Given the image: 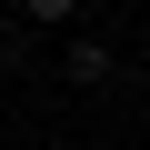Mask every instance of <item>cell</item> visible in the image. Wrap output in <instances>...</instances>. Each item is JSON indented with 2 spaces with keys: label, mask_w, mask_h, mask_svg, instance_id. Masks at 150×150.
Wrapping results in <instances>:
<instances>
[{
  "label": "cell",
  "mask_w": 150,
  "mask_h": 150,
  "mask_svg": "<svg viewBox=\"0 0 150 150\" xmlns=\"http://www.w3.org/2000/svg\"><path fill=\"white\" fill-rule=\"evenodd\" d=\"M70 80L100 90V80H110V40H70Z\"/></svg>",
  "instance_id": "cell-1"
},
{
  "label": "cell",
  "mask_w": 150,
  "mask_h": 150,
  "mask_svg": "<svg viewBox=\"0 0 150 150\" xmlns=\"http://www.w3.org/2000/svg\"><path fill=\"white\" fill-rule=\"evenodd\" d=\"M20 10H30V20H70L80 0H20Z\"/></svg>",
  "instance_id": "cell-2"
}]
</instances>
